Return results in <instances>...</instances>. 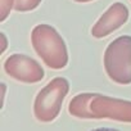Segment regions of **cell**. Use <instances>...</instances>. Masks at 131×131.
<instances>
[{
	"label": "cell",
	"instance_id": "obj_4",
	"mask_svg": "<svg viewBox=\"0 0 131 131\" xmlns=\"http://www.w3.org/2000/svg\"><path fill=\"white\" fill-rule=\"evenodd\" d=\"M93 118H108L131 123V102L95 94L89 104Z\"/></svg>",
	"mask_w": 131,
	"mask_h": 131
},
{
	"label": "cell",
	"instance_id": "obj_12",
	"mask_svg": "<svg viewBox=\"0 0 131 131\" xmlns=\"http://www.w3.org/2000/svg\"><path fill=\"white\" fill-rule=\"evenodd\" d=\"M91 131H118V130H114V128H95V130H91Z\"/></svg>",
	"mask_w": 131,
	"mask_h": 131
},
{
	"label": "cell",
	"instance_id": "obj_13",
	"mask_svg": "<svg viewBox=\"0 0 131 131\" xmlns=\"http://www.w3.org/2000/svg\"><path fill=\"white\" fill-rule=\"evenodd\" d=\"M77 3H89V2H93V0H75Z\"/></svg>",
	"mask_w": 131,
	"mask_h": 131
},
{
	"label": "cell",
	"instance_id": "obj_11",
	"mask_svg": "<svg viewBox=\"0 0 131 131\" xmlns=\"http://www.w3.org/2000/svg\"><path fill=\"white\" fill-rule=\"evenodd\" d=\"M5 91H7V86H5V84H2V107L4 105V99H5Z\"/></svg>",
	"mask_w": 131,
	"mask_h": 131
},
{
	"label": "cell",
	"instance_id": "obj_10",
	"mask_svg": "<svg viewBox=\"0 0 131 131\" xmlns=\"http://www.w3.org/2000/svg\"><path fill=\"white\" fill-rule=\"evenodd\" d=\"M0 39H2V49H0V53H4L5 50H7V45H8V40H7V36H5V34H0Z\"/></svg>",
	"mask_w": 131,
	"mask_h": 131
},
{
	"label": "cell",
	"instance_id": "obj_14",
	"mask_svg": "<svg viewBox=\"0 0 131 131\" xmlns=\"http://www.w3.org/2000/svg\"><path fill=\"white\" fill-rule=\"evenodd\" d=\"M130 2H131V0H130Z\"/></svg>",
	"mask_w": 131,
	"mask_h": 131
},
{
	"label": "cell",
	"instance_id": "obj_1",
	"mask_svg": "<svg viewBox=\"0 0 131 131\" xmlns=\"http://www.w3.org/2000/svg\"><path fill=\"white\" fill-rule=\"evenodd\" d=\"M31 42L41 60L53 70H62L68 63L67 46L59 32L50 25H37L32 30Z\"/></svg>",
	"mask_w": 131,
	"mask_h": 131
},
{
	"label": "cell",
	"instance_id": "obj_9",
	"mask_svg": "<svg viewBox=\"0 0 131 131\" xmlns=\"http://www.w3.org/2000/svg\"><path fill=\"white\" fill-rule=\"evenodd\" d=\"M12 8H14V0H0V21H5Z\"/></svg>",
	"mask_w": 131,
	"mask_h": 131
},
{
	"label": "cell",
	"instance_id": "obj_5",
	"mask_svg": "<svg viewBox=\"0 0 131 131\" xmlns=\"http://www.w3.org/2000/svg\"><path fill=\"white\" fill-rule=\"evenodd\" d=\"M4 71L12 79L26 84L39 82L45 76L40 63L25 54L9 55L4 62Z\"/></svg>",
	"mask_w": 131,
	"mask_h": 131
},
{
	"label": "cell",
	"instance_id": "obj_8",
	"mask_svg": "<svg viewBox=\"0 0 131 131\" xmlns=\"http://www.w3.org/2000/svg\"><path fill=\"white\" fill-rule=\"evenodd\" d=\"M41 0H14V9L17 12H30L36 9Z\"/></svg>",
	"mask_w": 131,
	"mask_h": 131
},
{
	"label": "cell",
	"instance_id": "obj_6",
	"mask_svg": "<svg viewBox=\"0 0 131 131\" xmlns=\"http://www.w3.org/2000/svg\"><path fill=\"white\" fill-rule=\"evenodd\" d=\"M128 19V9L122 3L112 4L96 21V23L91 28V35L96 39H103L121 26H123Z\"/></svg>",
	"mask_w": 131,
	"mask_h": 131
},
{
	"label": "cell",
	"instance_id": "obj_7",
	"mask_svg": "<svg viewBox=\"0 0 131 131\" xmlns=\"http://www.w3.org/2000/svg\"><path fill=\"white\" fill-rule=\"evenodd\" d=\"M94 96H95V94L82 93V94H79L75 98H72V100L68 104L70 114L73 117H77V118H85V119L93 118L91 113L89 111V104Z\"/></svg>",
	"mask_w": 131,
	"mask_h": 131
},
{
	"label": "cell",
	"instance_id": "obj_3",
	"mask_svg": "<svg viewBox=\"0 0 131 131\" xmlns=\"http://www.w3.org/2000/svg\"><path fill=\"white\" fill-rule=\"evenodd\" d=\"M70 91V82L64 77L53 79L35 98L34 114L40 122L54 121L62 108L63 100Z\"/></svg>",
	"mask_w": 131,
	"mask_h": 131
},
{
	"label": "cell",
	"instance_id": "obj_2",
	"mask_svg": "<svg viewBox=\"0 0 131 131\" xmlns=\"http://www.w3.org/2000/svg\"><path fill=\"white\" fill-rule=\"evenodd\" d=\"M104 70L108 77L119 85L131 84V36L114 39L104 51Z\"/></svg>",
	"mask_w": 131,
	"mask_h": 131
}]
</instances>
